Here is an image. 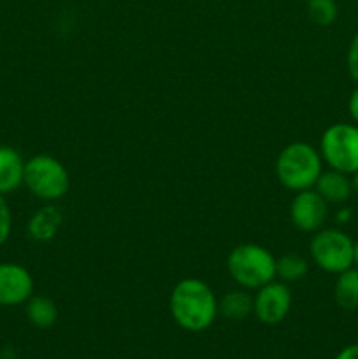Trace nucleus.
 Returning <instances> with one entry per match:
<instances>
[{
    "label": "nucleus",
    "instance_id": "obj_3",
    "mask_svg": "<svg viewBox=\"0 0 358 359\" xmlns=\"http://www.w3.org/2000/svg\"><path fill=\"white\" fill-rule=\"evenodd\" d=\"M276 263L272 252L260 244H241L227 258L228 276L244 290L256 291L276 279Z\"/></svg>",
    "mask_w": 358,
    "mask_h": 359
},
{
    "label": "nucleus",
    "instance_id": "obj_11",
    "mask_svg": "<svg viewBox=\"0 0 358 359\" xmlns=\"http://www.w3.org/2000/svg\"><path fill=\"white\" fill-rule=\"evenodd\" d=\"M25 160L14 147L0 146V195L6 196L23 184Z\"/></svg>",
    "mask_w": 358,
    "mask_h": 359
},
{
    "label": "nucleus",
    "instance_id": "obj_2",
    "mask_svg": "<svg viewBox=\"0 0 358 359\" xmlns=\"http://www.w3.org/2000/svg\"><path fill=\"white\" fill-rule=\"evenodd\" d=\"M321 172V154L307 142L288 144L276 160L277 181L295 193L314 188Z\"/></svg>",
    "mask_w": 358,
    "mask_h": 359
},
{
    "label": "nucleus",
    "instance_id": "obj_12",
    "mask_svg": "<svg viewBox=\"0 0 358 359\" xmlns=\"http://www.w3.org/2000/svg\"><path fill=\"white\" fill-rule=\"evenodd\" d=\"M63 214L58 207L46 205L35 210L28 221V235L37 242H49L56 237L62 226Z\"/></svg>",
    "mask_w": 358,
    "mask_h": 359
},
{
    "label": "nucleus",
    "instance_id": "obj_19",
    "mask_svg": "<svg viewBox=\"0 0 358 359\" xmlns=\"http://www.w3.org/2000/svg\"><path fill=\"white\" fill-rule=\"evenodd\" d=\"M346 65H347V72H350V76L358 83V32L354 34V37L351 39L350 48H347Z\"/></svg>",
    "mask_w": 358,
    "mask_h": 359
},
{
    "label": "nucleus",
    "instance_id": "obj_7",
    "mask_svg": "<svg viewBox=\"0 0 358 359\" xmlns=\"http://www.w3.org/2000/svg\"><path fill=\"white\" fill-rule=\"evenodd\" d=\"M291 304H293V297L288 284L274 279L272 283L256 290L253 297V314L267 326L279 325L290 314Z\"/></svg>",
    "mask_w": 358,
    "mask_h": 359
},
{
    "label": "nucleus",
    "instance_id": "obj_14",
    "mask_svg": "<svg viewBox=\"0 0 358 359\" xmlns=\"http://www.w3.org/2000/svg\"><path fill=\"white\" fill-rule=\"evenodd\" d=\"M333 300L344 311H354L358 309V269L344 270L337 273L336 284H333Z\"/></svg>",
    "mask_w": 358,
    "mask_h": 359
},
{
    "label": "nucleus",
    "instance_id": "obj_4",
    "mask_svg": "<svg viewBox=\"0 0 358 359\" xmlns=\"http://www.w3.org/2000/svg\"><path fill=\"white\" fill-rule=\"evenodd\" d=\"M23 184L44 202H55L69 193L70 177L65 165L49 154H37L25 161Z\"/></svg>",
    "mask_w": 358,
    "mask_h": 359
},
{
    "label": "nucleus",
    "instance_id": "obj_8",
    "mask_svg": "<svg viewBox=\"0 0 358 359\" xmlns=\"http://www.w3.org/2000/svg\"><path fill=\"white\" fill-rule=\"evenodd\" d=\"M329 217V203L312 189H304L293 196L290 203V219L297 230L314 233L321 230Z\"/></svg>",
    "mask_w": 358,
    "mask_h": 359
},
{
    "label": "nucleus",
    "instance_id": "obj_1",
    "mask_svg": "<svg viewBox=\"0 0 358 359\" xmlns=\"http://www.w3.org/2000/svg\"><path fill=\"white\" fill-rule=\"evenodd\" d=\"M168 309L175 325L192 333L206 332L220 314L213 287L195 277L181 279L172 287Z\"/></svg>",
    "mask_w": 358,
    "mask_h": 359
},
{
    "label": "nucleus",
    "instance_id": "obj_17",
    "mask_svg": "<svg viewBox=\"0 0 358 359\" xmlns=\"http://www.w3.org/2000/svg\"><path fill=\"white\" fill-rule=\"evenodd\" d=\"M309 20L318 27H330L337 20V2L336 0H307L305 2Z\"/></svg>",
    "mask_w": 358,
    "mask_h": 359
},
{
    "label": "nucleus",
    "instance_id": "obj_22",
    "mask_svg": "<svg viewBox=\"0 0 358 359\" xmlns=\"http://www.w3.org/2000/svg\"><path fill=\"white\" fill-rule=\"evenodd\" d=\"M351 216H353V210L347 209V207H340L336 214V219L339 224H346L351 221Z\"/></svg>",
    "mask_w": 358,
    "mask_h": 359
},
{
    "label": "nucleus",
    "instance_id": "obj_15",
    "mask_svg": "<svg viewBox=\"0 0 358 359\" xmlns=\"http://www.w3.org/2000/svg\"><path fill=\"white\" fill-rule=\"evenodd\" d=\"M25 312L30 325H34L39 330H48L58 319V309L55 302L48 297H34L32 294L28 302L25 304Z\"/></svg>",
    "mask_w": 358,
    "mask_h": 359
},
{
    "label": "nucleus",
    "instance_id": "obj_9",
    "mask_svg": "<svg viewBox=\"0 0 358 359\" xmlns=\"http://www.w3.org/2000/svg\"><path fill=\"white\" fill-rule=\"evenodd\" d=\"M34 294V277L18 263H0V307L27 304Z\"/></svg>",
    "mask_w": 358,
    "mask_h": 359
},
{
    "label": "nucleus",
    "instance_id": "obj_21",
    "mask_svg": "<svg viewBox=\"0 0 358 359\" xmlns=\"http://www.w3.org/2000/svg\"><path fill=\"white\" fill-rule=\"evenodd\" d=\"M333 359H358V344H351L340 349Z\"/></svg>",
    "mask_w": 358,
    "mask_h": 359
},
{
    "label": "nucleus",
    "instance_id": "obj_5",
    "mask_svg": "<svg viewBox=\"0 0 358 359\" xmlns=\"http://www.w3.org/2000/svg\"><path fill=\"white\" fill-rule=\"evenodd\" d=\"M312 263L326 273H340L354 266V241L339 228H321L309 242Z\"/></svg>",
    "mask_w": 358,
    "mask_h": 359
},
{
    "label": "nucleus",
    "instance_id": "obj_6",
    "mask_svg": "<svg viewBox=\"0 0 358 359\" xmlns=\"http://www.w3.org/2000/svg\"><path fill=\"white\" fill-rule=\"evenodd\" d=\"M323 163L332 170L353 175L358 170V125L333 123L319 139Z\"/></svg>",
    "mask_w": 358,
    "mask_h": 359
},
{
    "label": "nucleus",
    "instance_id": "obj_24",
    "mask_svg": "<svg viewBox=\"0 0 358 359\" xmlns=\"http://www.w3.org/2000/svg\"><path fill=\"white\" fill-rule=\"evenodd\" d=\"M354 266L358 269V238L354 241Z\"/></svg>",
    "mask_w": 358,
    "mask_h": 359
},
{
    "label": "nucleus",
    "instance_id": "obj_16",
    "mask_svg": "<svg viewBox=\"0 0 358 359\" xmlns=\"http://www.w3.org/2000/svg\"><path fill=\"white\" fill-rule=\"evenodd\" d=\"M307 259L300 255H295V252H288V255L281 256L276 263V279H279L281 283H298V280L307 276Z\"/></svg>",
    "mask_w": 358,
    "mask_h": 359
},
{
    "label": "nucleus",
    "instance_id": "obj_20",
    "mask_svg": "<svg viewBox=\"0 0 358 359\" xmlns=\"http://www.w3.org/2000/svg\"><path fill=\"white\" fill-rule=\"evenodd\" d=\"M347 112H350L354 125H358V83H357V88L351 91L350 100H347Z\"/></svg>",
    "mask_w": 358,
    "mask_h": 359
},
{
    "label": "nucleus",
    "instance_id": "obj_10",
    "mask_svg": "<svg viewBox=\"0 0 358 359\" xmlns=\"http://www.w3.org/2000/svg\"><path fill=\"white\" fill-rule=\"evenodd\" d=\"M314 191L325 200L326 203H333V205H343L353 195V182H351V175L344 174L339 170H323L321 175L318 177L314 184Z\"/></svg>",
    "mask_w": 358,
    "mask_h": 359
},
{
    "label": "nucleus",
    "instance_id": "obj_23",
    "mask_svg": "<svg viewBox=\"0 0 358 359\" xmlns=\"http://www.w3.org/2000/svg\"><path fill=\"white\" fill-rule=\"evenodd\" d=\"M351 182H353V193L358 196V170L351 175Z\"/></svg>",
    "mask_w": 358,
    "mask_h": 359
},
{
    "label": "nucleus",
    "instance_id": "obj_13",
    "mask_svg": "<svg viewBox=\"0 0 358 359\" xmlns=\"http://www.w3.org/2000/svg\"><path fill=\"white\" fill-rule=\"evenodd\" d=\"M218 311L228 321H242L253 314V294L244 287L228 291L221 300H218Z\"/></svg>",
    "mask_w": 358,
    "mask_h": 359
},
{
    "label": "nucleus",
    "instance_id": "obj_18",
    "mask_svg": "<svg viewBox=\"0 0 358 359\" xmlns=\"http://www.w3.org/2000/svg\"><path fill=\"white\" fill-rule=\"evenodd\" d=\"M11 230H13V214L4 195H0V248L7 242Z\"/></svg>",
    "mask_w": 358,
    "mask_h": 359
}]
</instances>
